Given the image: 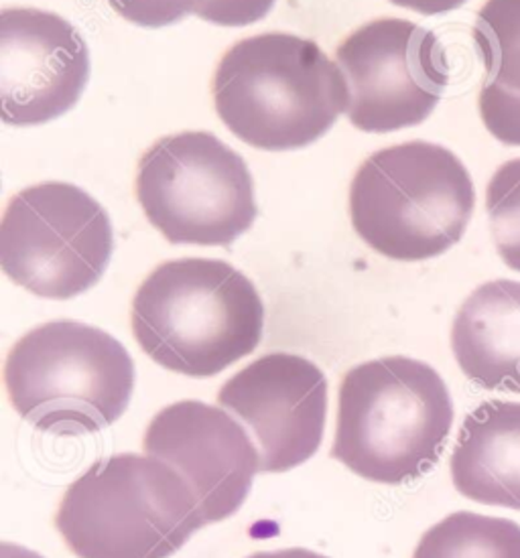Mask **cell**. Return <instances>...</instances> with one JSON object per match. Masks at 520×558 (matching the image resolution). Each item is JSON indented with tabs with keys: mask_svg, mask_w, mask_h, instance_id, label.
Returning <instances> with one entry per match:
<instances>
[{
	"mask_svg": "<svg viewBox=\"0 0 520 558\" xmlns=\"http://www.w3.org/2000/svg\"><path fill=\"white\" fill-rule=\"evenodd\" d=\"M131 325L141 350L159 366L211 378L258 348L265 307L239 268L181 258L157 266L143 280Z\"/></svg>",
	"mask_w": 520,
	"mask_h": 558,
	"instance_id": "6da1fadb",
	"label": "cell"
},
{
	"mask_svg": "<svg viewBox=\"0 0 520 558\" xmlns=\"http://www.w3.org/2000/svg\"><path fill=\"white\" fill-rule=\"evenodd\" d=\"M214 104L230 133L263 150L319 141L348 112L350 88L322 47L289 33L232 45L214 75Z\"/></svg>",
	"mask_w": 520,
	"mask_h": 558,
	"instance_id": "7a4b0ae2",
	"label": "cell"
},
{
	"mask_svg": "<svg viewBox=\"0 0 520 558\" xmlns=\"http://www.w3.org/2000/svg\"><path fill=\"white\" fill-rule=\"evenodd\" d=\"M451 425L454 402L437 369L378 357L343 376L331 457L368 482H413L435 468Z\"/></svg>",
	"mask_w": 520,
	"mask_h": 558,
	"instance_id": "3957f363",
	"label": "cell"
},
{
	"mask_svg": "<svg viewBox=\"0 0 520 558\" xmlns=\"http://www.w3.org/2000/svg\"><path fill=\"white\" fill-rule=\"evenodd\" d=\"M204 526L190 482L161 459L134 453L94 463L56 514L77 558H169Z\"/></svg>",
	"mask_w": 520,
	"mask_h": 558,
	"instance_id": "277c9868",
	"label": "cell"
},
{
	"mask_svg": "<svg viewBox=\"0 0 520 558\" xmlns=\"http://www.w3.org/2000/svg\"><path fill=\"white\" fill-rule=\"evenodd\" d=\"M476 190L449 148L411 141L383 148L358 169L350 218L372 251L419 263L446 254L474 216Z\"/></svg>",
	"mask_w": 520,
	"mask_h": 558,
	"instance_id": "5b68a950",
	"label": "cell"
},
{
	"mask_svg": "<svg viewBox=\"0 0 520 558\" xmlns=\"http://www.w3.org/2000/svg\"><path fill=\"white\" fill-rule=\"evenodd\" d=\"M4 386L21 418L53 435L117 423L134 390V364L119 339L80 322H49L16 341Z\"/></svg>",
	"mask_w": 520,
	"mask_h": 558,
	"instance_id": "8992f818",
	"label": "cell"
},
{
	"mask_svg": "<svg viewBox=\"0 0 520 558\" xmlns=\"http://www.w3.org/2000/svg\"><path fill=\"white\" fill-rule=\"evenodd\" d=\"M136 199L171 244L228 246L258 214L249 165L209 133L157 141L136 167Z\"/></svg>",
	"mask_w": 520,
	"mask_h": 558,
	"instance_id": "52a82bcc",
	"label": "cell"
},
{
	"mask_svg": "<svg viewBox=\"0 0 520 558\" xmlns=\"http://www.w3.org/2000/svg\"><path fill=\"white\" fill-rule=\"evenodd\" d=\"M114 251L110 218L72 183H39L11 197L0 226V265L9 279L41 299L86 293Z\"/></svg>",
	"mask_w": 520,
	"mask_h": 558,
	"instance_id": "ba28073f",
	"label": "cell"
},
{
	"mask_svg": "<svg viewBox=\"0 0 520 558\" xmlns=\"http://www.w3.org/2000/svg\"><path fill=\"white\" fill-rule=\"evenodd\" d=\"M350 88L348 118L364 133H395L432 117L449 82L446 49L404 19H376L336 51Z\"/></svg>",
	"mask_w": 520,
	"mask_h": 558,
	"instance_id": "9c48e42d",
	"label": "cell"
},
{
	"mask_svg": "<svg viewBox=\"0 0 520 558\" xmlns=\"http://www.w3.org/2000/svg\"><path fill=\"white\" fill-rule=\"evenodd\" d=\"M218 404L251 428L263 473H285L322 447L327 380L310 360L268 353L240 369L218 392Z\"/></svg>",
	"mask_w": 520,
	"mask_h": 558,
	"instance_id": "30bf717a",
	"label": "cell"
},
{
	"mask_svg": "<svg viewBox=\"0 0 520 558\" xmlns=\"http://www.w3.org/2000/svg\"><path fill=\"white\" fill-rule=\"evenodd\" d=\"M89 80V51L72 23L39 9L0 15L2 122L37 126L74 108Z\"/></svg>",
	"mask_w": 520,
	"mask_h": 558,
	"instance_id": "8fae6325",
	"label": "cell"
},
{
	"mask_svg": "<svg viewBox=\"0 0 520 558\" xmlns=\"http://www.w3.org/2000/svg\"><path fill=\"white\" fill-rule=\"evenodd\" d=\"M143 449L190 482L206 526L239 512L261 471L249 433L228 411L199 400H181L157 412Z\"/></svg>",
	"mask_w": 520,
	"mask_h": 558,
	"instance_id": "7c38bea8",
	"label": "cell"
},
{
	"mask_svg": "<svg viewBox=\"0 0 520 558\" xmlns=\"http://www.w3.org/2000/svg\"><path fill=\"white\" fill-rule=\"evenodd\" d=\"M451 350L472 383L520 395V282L480 284L454 319Z\"/></svg>",
	"mask_w": 520,
	"mask_h": 558,
	"instance_id": "4fadbf2b",
	"label": "cell"
},
{
	"mask_svg": "<svg viewBox=\"0 0 520 558\" xmlns=\"http://www.w3.org/2000/svg\"><path fill=\"white\" fill-rule=\"evenodd\" d=\"M451 480L468 500L520 512V402L491 400L465 416Z\"/></svg>",
	"mask_w": 520,
	"mask_h": 558,
	"instance_id": "5bb4252c",
	"label": "cell"
},
{
	"mask_svg": "<svg viewBox=\"0 0 520 558\" xmlns=\"http://www.w3.org/2000/svg\"><path fill=\"white\" fill-rule=\"evenodd\" d=\"M472 35L486 68L480 118L498 143L520 147V0H486Z\"/></svg>",
	"mask_w": 520,
	"mask_h": 558,
	"instance_id": "9a60e30c",
	"label": "cell"
},
{
	"mask_svg": "<svg viewBox=\"0 0 520 558\" xmlns=\"http://www.w3.org/2000/svg\"><path fill=\"white\" fill-rule=\"evenodd\" d=\"M413 558H520V526L506 518L456 512L421 536Z\"/></svg>",
	"mask_w": 520,
	"mask_h": 558,
	"instance_id": "2e32d148",
	"label": "cell"
},
{
	"mask_svg": "<svg viewBox=\"0 0 520 558\" xmlns=\"http://www.w3.org/2000/svg\"><path fill=\"white\" fill-rule=\"evenodd\" d=\"M492 240L508 268L520 272V159L500 165L486 187Z\"/></svg>",
	"mask_w": 520,
	"mask_h": 558,
	"instance_id": "e0dca14e",
	"label": "cell"
},
{
	"mask_svg": "<svg viewBox=\"0 0 520 558\" xmlns=\"http://www.w3.org/2000/svg\"><path fill=\"white\" fill-rule=\"evenodd\" d=\"M114 13L138 27L161 29L188 15L206 19L211 0H106Z\"/></svg>",
	"mask_w": 520,
	"mask_h": 558,
	"instance_id": "ac0fdd59",
	"label": "cell"
},
{
	"mask_svg": "<svg viewBox=\"0 0 520 558\" xmlns=\"http://www.w3.org/2000/svg\"><path fill=\"white\" fill-rule=\"evenodd\" d=\"M275 0H211L204 21L220 27H246L265 19Z\"/></svg>",
	"mask_w": 520,
	"mask_h": 558,
	"instance_id": "d6986e66",
	"label": "cell"
},
{
	"mask_svg": "<svg viewBox=\"0 0 520 558\" xmlns=\"http://www.w3.org/2000/svg\"><path fill=\"white\" fill-rule=\"evenodd\" d=\"M392 4L402 7V9H409V11H415L421 15H444L449 11H456L463 7L468 0H390Z\"/></svg>",
	"mask_w": 520,
	"mask_h": 558,
	"instance_id": "ffe728a7",
	"label": "cell"
},
{
	"mask_svg": "<svg viewBox=\"0 0 520 558\" xmlns=\"http://www.w3.org/2000/svg\"><path fill=\"white\" fill-rule=\"evenodd\" d=\"M249 558H327L317 555L307 548H285V550H273V553H256Z\"/></svg>",
	"mask_w": 520,
	"mask_h": 558,
	"instance_id": "44dd1931",
	"label": "cell"
},
{
	"mask_svg": "<svg viewBox=\"0 0 520 558\" xmlns=\"http://www.w3.org/2000/svg\"><path fill=\"white\" fill-rule=\"evenodd\" d=\"M0 558H44L37 553H31L27 548L19 544L4 543L0 546Z\"/></svg>",
	"mask_w": 520,
	"mask_h": 558,
	"instance_id": "7402d4cb",
	"label": "cell"
}]
</instances>
